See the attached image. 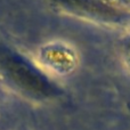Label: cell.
<instances>
[{
    "label": "cell",
    "mask_w": 130,
    "mask_h": 130,
    "mask_svg": "<svg viewBox=\"0 0 130 130\" xmlns=\"http://www.w3.org/2000/svg\"><path fill=\"white\" fill-rule=\"evenodd\" d=\"M118 1H122V2H130V0H118Z\"/></svg>",
    "instance_id": "cell-3"
},
{
    "label": "cell",
    "mask_w": 130,
    "mask_h": 130,
    "mask_svg": "<svg viewBox=\"0 0 130 130\" xmlns=\"http://www.w3.org/2000/svg\"><path fill=\"white\" fill-rule=\"evenodd\" d=\"M129 55H130V49H129Z\"/></svg>",
    "instance_id": "cell-4"
},
{
    "label": "cell",
    "mask_w": 130,
    "mask_h": 130,
    "mask_svg": "<svg viewBox=\"0 0 130 130\" xmlns=\"http://www.w3.org/2000/svg\"><path fill=\"white\" fill-rule=\"evenodd\" d=\"M0 70L16 89L32 98H49L58 92V88L47 76L17 53L0 52Z\"/></svg>",
    "instance_id": "cell-1"
},
{
    "label": "cell",
    "mask_w": 130,
    "mask_h": 130,
    "mask_svg": "<svg viewBox=\"0 0 130 130\" xmlns=\"http://www.w3.org/2000/svg\"><path fill=\"white\" fill-rule=\"evenodd\" d=\"M57 1L70 8L82 10L87 14L95 15L104 20L117 21L120 20L122 16V14L118 9L111 8L110 6L99 0H57Z\"/></svg>",
    "instance_id": "cell-2"
}]
</instances>
